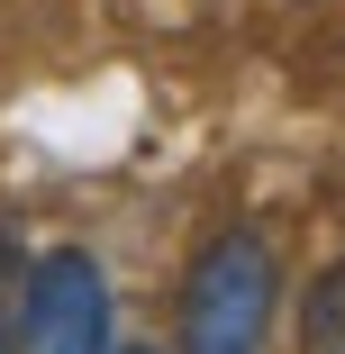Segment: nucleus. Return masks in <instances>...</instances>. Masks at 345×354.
<instances>
[{
    "mask_svg": "<svg viewBox=\"0 0 345 354\" xmlns=\"http://www.w3.org/2000/svg\"><path fill=\"white\" fill-rule=\"evenodd\" d=\"M272 309H282V263L254 227H227L191 254L182 300H173V345L182 354H263Z\"/></svg>",
    "mask_w": 345,
    "mask_h": 354,
    "instance_id": "1",
    "label": "nucleus"
},
{
    "mask_svg": "<svg viewBox=\"0 0 345 354\" xmlns=\"http://www.w3.org/2000/svg\"><path fill=\"white\" fill-rule=\"evenodd\" d=\"M109 281L82 245H55L28 263V345L19 354H109Z\"/></svg>",
    "mask_w": 345,
    "mask_h": 354,
    "instance_id": "2",
    "label": "nucleus"
},
{
    "mask_svg": "<svg viewBox=\"0 0 345 354\" xmlns=\"http://www.w3.org/2000/svg\"><path fill=\"white\" fill-rule=\"evenodd\" d=\"M300 354H345V254L300 291Z\"/></svg>",
    "mask_w": 345,
    "mask_h": 354,
    "instance_id": "3",
    "label": "nucleus"
},
{
    "mask_svg": "<svg viewBox=\"0 0 345 354\" xmlns=\"http://www.w3.org/2000/svg\"><path fill=\"white\" fill-rule=\"evenodd\" d=\"M28 345V254L19 236H0V354Z\"/></svg>",
    "mask_w": 345,
    "mask_h": 354,
    "instance_id": "4",
    "label": "nucleus"
},
{
    "mask_svg": "<svg viewBox=\"0 0 345 354\" xmlns=\"http://www.w3.org/2000/svg\"><path fill=\"white\" fill-rule=\"evenodd\" d=\"M109 354H155V345H109Z\"/></svg>",
    "mask_w": 345,
    "mask_h": 354,
    "instance_id": "5",
    "label": "nucleus"
}]
</instances>
